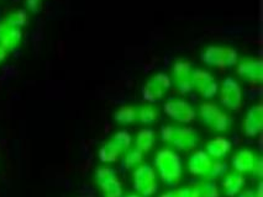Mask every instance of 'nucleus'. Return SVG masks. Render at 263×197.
<instances>
[{"label": "nucleus", "instance_id": "aec40b11", "mask_svg": "<svg viewBox=\"0 0 263 197\" xmlns=\"http://www.w3.org/2000/svg\"><path fill=\"white\" fill-rule=\"evenodd\" d=\"M156 143V136L155 132L149 128H143L137 133L135 139V148L141 150L143 154L148 153L149 150L154 148Z\"/></svg>", "mask_w": 263, "mask_h": 197}, {"label": "nucleus", "instance_id": "20e7f679", "mask_svg": "<svg viewBox=\"0 0 263 197\" xmlns=\"http://www.w3.org/2000/svg\"><path fill=\"white\" fill-rule=\"evenodd\" d=\"M201 60L210 67L229 68L237 64L238 53L231 47L209 46L201 53Z\"/></svg>", "mask_w": 263, "mask_h": 197}, {"label": "nucleus", "instance_id": "9b49d317", "mask_svg": "<svg viewBox=\"0 0 263 197\" xmlns=\"http://www.w3.org/2000/svg\"><path fill=\"white\" fill-rule=\"evenodd\" d=\"M192 84L193 89L197 90L205 99L214 98L219 92V85L215 78L204 69H193Z\"/></svg>", "mask_w": 263, "mask_h": 197}, {"label": "nucleus", "instance_id": "4be33fe9", "mask_svg": "<svg viewBox=\"0 0 263 197\" xmlns=\"http://www.w3.org/2000/svg\"><path fill=\"white\" fill-rule=\"evenodd\" d=\"M158 117V111L154 106L143 105L137 107V122L145 123V125H151Z\"/></svg>", "mask_w": 263, "mask_h": 197}, {"label": "nucleus", "instance_id": "1a4fd4ad", "mask_svg": "<svg viewBox=\"0 0 263 197\" xmlns=\"http://www.w3.org/2000/svg\"><path fill=\"white\" fill-rule=\"evenodd\" d=\"M220 101L229 110H238L242 105V89L234 78H226L220 87Z\"/></svg>", "mask_w": 263, "mask_h": 197}, {"label": "nucleus", "instance_id": "393cba45", "mask_svg": "<svg viewBox=\"0 0 263 197\" xmlns=\"http://www.w3.org/2000/svg\"><path fill=\"white\" fill-rule=\"evenodd\" d=\"M3 20H4L7 24H9L10 26L19 27V29H21V27L26 25L27 23V13L25 10L13 11V13L9 14L8 16L4 17Z\"/></svg>", "mask_w": 263, "mask_h": 197}, {"label": "nucleus", "instance_id": "4468645a", "mask_svg": "<svg viewBox=\"0 0 263 197\" xmlns=\"http://www.w3.org/2000/svg\"><path fill=\"white\" fill-rule=\"evenodd\" d=\"M242 127L247 137H256L261 133L263 128V108L261 105L253 106L247 111Z\"/></svg>", "mask_w": 263, "mask_h": 197}, {"label": "nucleus", "instance_id": "6ab92c4d", "mask_svg": "<svg viewBox=\"0 0 263 197\" xmlns=\"http://www.w3.org/2000/svg\"><path fill=\"white\" fill-rule=\"evenodd\" d=\"M231 142L224 137H216L206 143V154L213 159H221L231 150Z\"/></svg>", "mask_w": 263, "mask_h": 197}, {"label": "nucleus", "instance_id": "a211bd4d", "mask_svg": "<svg viewBox=\"0 0 263 197\" xmlns=\"http://www.w3.org/2000/svg\"><path fill=\"white\" fill-rule=\"evenodd\" d=\"M246 181H245L243 175L235 171L225 175L224 180H222V189L228 197H236L243 190Z\"/></svg>", "mask_w": 263, "mask_h": 197}, {"label": "nucleus", "instance_id": "7ed1b4c3", "mask_svg": "<svg viewBox=\"0 0 263 197\" xmlns=\"http://www.w3.org/2000/svg\"><path fill=\"white\" fill-rule=\"evenodd\" d=\"M131 142H133V138L127 131L116 132L99 149L100 160L103 163L116 162L130 148Z\"/></svg>", "mask_w": 263, "mask_h": 197}, {"label": "nucleus", "instance_id": "9d476101", "mask_svg": "<svg viewBox=\"0 0 263 197\" xmlns=\"http://www.w3.org/2000/svg\"><path fill=\"white\" fill-rule=\"evenodd\" d=\"M164 112L168 117L179 123H191L197 117V112L193 106L182 99L168 100L164 104Z\"/></svg>", "mask_w": 263, "mask_h": 197}, {"label": "nucleus", "instance_id": "6e6552de", "mask_svg": "<svg viewBox=\"0 0 263 197\" xmlns=\"http://www.w3.org/2000/svg\"><path fill=\"white\" fill-rule=\"evenodd\" d=\"M172 86V79L164 73H158L155 77L148 79L142 87V96L146 101H158L166 95L168 89Z\"/></svg>", "mask_w": 263, "mask_h": 197}, {"label": "nucleus", "instance_id": "7c9ffc66", "mask_svg": "<svg viewBox=\"0 0 263 197\" xmlns=\"http://www.w3.org/2000/svg\"><path fill=\"white\" fill-rule=\"evenodd\" d=\"M122 197H142L141 195H126V196H122Z\"/></svg>", "mask_w": 263, "mask_h": 197}, {"label": "nucleus", "instance_id": "423d86ee", "mask_svg": "<svg viewBox=\"0 0 263 197\" xmlns=\"http://www.w3.org/2000/svg\"><path fill=\"white\" fill-rule=\"evenodd\" d=\"M134 187L142 197L155 195L158 187L155 169L147 164L137 166L134 172Z\"/></svg>", "mask_w": 263, "mask_h": 197}, {"label": "nucleus", "instance_id": "f8f14e48", "mask_svg": "<svg viewBox=\"0 0 263 197\" xmlns=\"http://www.w3.org/2000/svg\"><path fill=\"white\" fill-rule=\"evenodd\" d=\"M173 81L179 93L189 94L193 92L192 84V64L186 60H177L173 64Z\"/></svg>", "mask_w": 263, "mask_h": 197}, {"label": "nucleus", "instance_id": "f257e3e1", "mask_svg": "<svg viewBox=\"0 0 263 197\" xmlns=\"http://www.w3.org/2000/svg\"><path fill=\"white\" fill-rule=\"evenodd\" d=\"M155 166L163 183L167 185H176L182 178V160L172 149L164 148L158 151L155 158Z\"/></svg>", "mask_w": 263, "mask_h": 197}, {"label": "nucleus", "instance_id": "0eeeda50", "mask_svg": "<svg viewBox=\"0 0 263 197\" xmlns=\"http://www.w3.org/2000/svg\"><path fill=\"white\" fill-rule=\"evenodd\" d=\"M96 181L104 197H122V186L119 181L118 174L109 166L97 169Z\"/></svg>", "mask_w": 263, "mask_h": 197}, {"label": "nucleus", "instance_id": "39448f33", "mask_svg": "<svg viewBox=\"0 0 263 197\" xmlns=\"http://www.w3.org/2000/svg\"><path fill=\"white\" fill-rule=\"evenodd\" d=\"M199 115L203 123L214 131L224 132L230 127V118L221 108L213 102H204L199 107Z\"/></svg>", "mask_w": 263, "mask_h": 197}, {"label": "nucleus", "instance_id": "c85d7f7f", "mask_svg": "<svg viewBox=\"0 0 263 197\" xmlns=\"http://www.w3.org/2000/svg\"><path fill=\"white\" fill-rule=\"evenodd\" d=\"M236 197H256L255 196V191L252 190H242Z\"/></svg>", "mask_w": 263, "mask_h": 197}, {"label": "nucleus", "instance_id": "2eb2a0df", "mask_svg": "<svg viewBox=\"0 0 263 197\" xmlns=\"http://www.w3.org/2000/svg\"><path fill=\"white\" fill-rule=\"evenodd\" d=\"M23 39V31L19 27H13L4 20L0 21V46L4 47L9 53L20 45Z\"/></svg>", "mask_w": 263, "mask_h": 197}, {"label": "nucleus", "instance_id": "ddd939ff", "mask_svg": "<svg viewBox=\"0 0 263 197\" xmlns=\"http://www.w3.org/2000/svg\"><path fill=\"white\" fill-rule=\"evenodd\" d=\"M237 73L241 78L250 83H262L263 79V64L261 59L245 58L237 62Z\"/></svg>", "mask_w": 263, "mask_h": 197}, {"label": "nucleus", "instance_id": "cd10ccee", "mask_svg": "<svg viewBox=\"0 0 263 197\" xmlns=\"http://www.w3.org/2000/svg\"><path fill=\"white\" fill-rule=\"evenodd\" d=\"M25 4L27 10H30L31 13H39L42 5V0H26Z\"/></svg>", "mask_w": 263, "mask_h": 197}, {"label": "nucleus", "instance_id": "dca6fc26", "mask_svg": "<svg viewBox=\"0 0 263 197\" xmlns=\"http://www.w3.org/2000/svg\"><path fill=\"white\" fill-rule=\"evenodd\" d=\"M213 162L214 159L208 156L206 151H195V153L191 157V159H189V171H191L193 175H195V177H201L206 179L208 174H209L210 171V168H212L213 165Z\"/></svg>", "mask_w": 263, "mask_h": 197}, {"label": "nucleus", "instance_id": "5701e85b", "mask_svg": "<svg viewBox=\"0 0 263 197\" xmlns=\"http://www.w3.org/2000/svg\"><path fill=\"white\" fill-rule=\"evenodd\" d=\"M198 197H220L219 187L213 181H205L194 186Z\"/></svg>", "mask_w": 263, "mask_h": 197}, {"label": "nucleus", "instance_id": "c756f323", "mask_svg": "<svg viewBox=\"0 0 263 197\" xmlns=\"http://www.w3.org/2000/svg\"><path fill=\"white\" fill-rule=\"evenodd\" d=\"M8 54H9L8 51L5 50L4 47H2V46H0V63H2V62H4V60L7 59Z\"/></svg>", "mask_w": 263, "mask_h": 197}, {"label": "nucleus", "instance_id": "f03ea898", "mask_svg": "<svg viewBox=\"0 0 263 197\" xmlns=\"http://www.w3.org/2000/svg\"><path fill=\"white\" fill-rule=\"evenodd\" d=\"M162 141L179 150L194 149L199 142V136L191 127L166 126L161 129Z\"/></svg>", "mask_w": 263, "mask_h": 197}, {"label": "nucleus", "instance_id": "a878e982", "mask_svg": "<svg viewBox=\"0 0 263 197\" xmlns=\"http://www.w3.org/2000/svg\"><path fill=\"white\" fill-rule=\"evenodd\" d=\"M226 171H228V165H226L225 163L220 162L219 159H215L213 162V165L212 168H210V171L209 174H208L206 179L208 180H213V179L220 178L222 177Z\"/></svg>", "mask_w": 263, "mask_h": 197}, {"label": "nucleus", "instance_id": "b1692460", "mask_svg": "<svg viewBox=\"0 0 263 197\" xmlns=\"http://www.w3.org/2000/svg\"><path fill=\"white\" fill-rule=\"evenodd\" d=\"M125 156H124V165L126 166V169H131L134 166L139 165L140 163L142 162V157L143 153L141 150H139L137 148H133V149H127L125 151Z\"/></svg>", "mask_w": 263, "mask_h": 197}, {"label": "nucleus", "instance_id": "f3484780", "mask_svg": "<svg viewBox=\"0 0 263 197\" xmlns=\"http://www.w3.org/2000/svg\"><path fill=\"white\" fill-rule=\"evenodd\" d=\"M256 163L257 160L255 154L249 149L238 150L232 157V166H234L235 171L240 172V174H246V172L255 170Z\"/></svg>", "mask_w": 263, "mask_h": 197}, {"label": "nucleus", "instance_id": "412c9836", "mask_svg": "<svg viewBox=\"0 0 263 197\" xmlns=\"http://www.w3.org/2000/svg\"><path fill=\"white\" fill-rule=\"evenodd\" d=\"M114 120L120 125H131L137 122V107L122 106L114 114Z\"/></svg>", "mask_w": 263, "mask_h": 197}, {"label": "nucleus", "instance_id": "bb28decb", "mask_svg": "<svg viewBox=\"0 0 263 197\" xmlns=\"http://www.w3.org/2000/svg\"><path fill=\"white\" fill-rule=\"evenodd\" d=\"M160 197H198L195 192L194 186L191 187H183V189H174L163 193Z\"/></svg>", "mask_w": 263, "mask_h": 197}]
</instances>
